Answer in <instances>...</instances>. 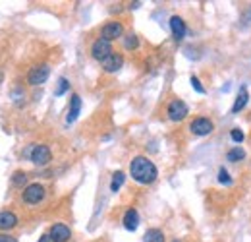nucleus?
<instances>
[{
	"mask_svg": "<svg viewBox=\"0 0 251 242\" xmlns=\"http://www.w3.org/2000/svg\"><path fill=\"white\" fill-rule=\"evenodd\" d=\"M129 175L139 184H151V182L157 180L158 171H157V167H155V163L151 159H147V157H135L131 161V165H129Z\"/></svg>",
	"mask_w": 251,
	"mask_h": 242,
	"instance_id": "f257e3e1",
	"label": "nucleus"
},
{
	"mask_svg": "<svg viewBox=\"0 0 251 242\" xmlns=\"http://www.w3.org/2000/svg\"><path fill=\"white\" fill-rule=\"evenodd\" d=\"M50 76V66L48 64H39V66H33L27 74V81L29 85H43Z\"/></svg>",
	"mask_w": 251,
	"mask_h": 242,
	"instance_id": "f03ea898",
	"label": "nucleus"
},
{
	"mask_svg": "<svg viewBox=\"0 0 251 242\" xmlns=\"http://www.w3.org/2000/svg\"><path fill=\"white\" fill-rule=\"evenodd\" d=\"M110 54H112V45H110V41H107V39L99 37V39L91 45V56H93L95 60L103 62V60H105V58H109Z\"/></svg>",
	"mask_w": 251,
	"mask_h": 242,
	"instance_id": "7ed1b4c3",
	"label": "nucleus"
},
{
	"mask_svg": "<svg viewBox=\"0 0 251 242\" xmlns=\"http://www.w3.org/2000/svg\"><path fill=\"white\" fill-rule=\"evenodd\" d=\"M166 113H168V118H170V120L180 122V120H184V118L188 116V113H189V111H188V105H186L184 101L174 99V101H170V105H168Z\"/></svg>",
	"mask_w": 251,
	"mask_h": 242,
	"instance_id": "20e7f679",
	"label": "nucleus"
},
{
	"mask_svg": "<svg viewBox=\"0 0 251 242\" xmlns=\"http://www.w3.org/2000/svg\"><path fill=\"white\" fill-rule=\"evenodd\" d=\"M29 159H31L35 165H39V167H45V165H48V163H50V159H52V153H50V149H48L47 145H35V147L31 149V155H29Z\"/></svg>",
	"mask_w": 251,
	"mask_h": 242,
	"instance_id": "39448f33",
	"label": "nucleus"
},
{
	"mask_svg": "<svg viewBox=\"0 0 251 242\" xmlns=\"http://www.w3.org/2000/svg\"><path fill=\"white\" fill-rule=\"evenodd\" d=\"M189 130H191V134H195V136H207V134H211V132L215 130V124H213L209 118L199 116V118L191 120Z\"/></svg>",
	"mask_w": 251,
	"mask_h": 242,
	"instance_id": "423d86ee",
	"label": "nucleus"
},
{
	"mask_svg": "<svg viewBox=\"0 0 251 242\" xmlns=\"http://www.w3.org/2000/svg\"><path fill=\"white\" fill-rule=\"evenodd\" d=\"M45 198V186L43 184H29L23 190V202L25 204H39Z\"/></svg>",
	"mask_w": 251,
	"mask_h": 242,
	"instance_id": "0eeeda50",
	"label": "nucleus"
},
{
	"mask_svg": "<svg viewBox=\"0 0 251 242\" xmlns=\"http://www.w3.org/2000/svg\"><path fill=\"white\" fill-rule=\"evenodd\" d=\"M122 35H124V25L120 21H109L101 29V37L107 39V41H114V39H118Z\"/></svg>",
	"mask_w": 251,
	"mask_h": 242,
	"instance_id": "6e6552de",
	"label": "nucleus"
},
{
	"mask_svg": "<svg viewBox=\"0 0 251 242\" xmlns=\"http://www.w3.org/2000/svg\"><path fill=\"white\" fill-rule=\"evenodd\" d=\"M101 64H103V70H105V72L112 74V72H118V70L124 66V58H122V54L112 52V54H110L109 58H105Z\"/></svg>",
	"mask_w": 251,
	"mask_h": 242,
	"instance_id": "1a4fd4ad",
	"label": "nucleus"
},
{
	"mask_svg": "<svg viewBox=\"0 0 251 242\" xmlns=\"http://www.w3.org/2000/svg\"><path fill=\"white\" fill-rule=\"evenodd\" d=\"M48 235L52 237V241L54 242H68L70 241V237H72V231H70L66 225L56 223V225L50 227V233H48Z\"/></svg>",
	"mask_w": 251,
	"mask_h": 242,
	"instance_id": "9d476101",
	"label": "nucleus"
},
{
	"mask_svg": "<svg viewBox=\"0 0 251 242\" xmlns=\"http://www.w3.org/2000/svg\"><path fill=\"white\" fill-rule=\"evenodd\" d=\"M170 29H172V35L176 41H182L186 37V23L180 16H172L170 17Z\"/></svg>",
	"mask_w": 251,
	"mask_h": 242,
	"instance_id": "9b49d317",
	"label": "nucleus"
},
{
	"mask_svg": "<svg viewBox=\"0 0 251 242\" xmlns=\"http://www.w3.org/2000/svg\"><path fill=\"white\" fill-rule=\"evenodd\" d=\"M79 113H81V99H79V95H72V99H70V109H68V116H66V122L68 124H72V122H76V118L79 116Z\"/></svg>",
	"mask_w": 251,
	"mask_h": 242,
	"instance_id": "f8f14e48",
	"label": "nucleus"
},
{
	"mask_svg": "<svg viewBox=\"0 0 251 242\" xmlns=\"http://www.w3.org/2000/svg\"><path fill=\"white\" fill-rule=\"evenodd\" d=\"M122 223H124L126 231L133 233V231L139 227V213H137L135 210H127V211L124 213V219H122Z\"/></svg>",
	"mask_w": 251,
	"mask_h": 242,
	"instance_id": "ddd939ff",
	"label": "nucleus"
},
{
	"mask_svg": "<svg viewBox=\"0 0 251 242\" xmlns=\"http://www.w3.org/2000/svg\"><path fill=\"white\" fill-rule=\"evenodd\" d=\"M17 225V217L12 211H0V231H10Z\"/></svg>",
	"mask_w": 251,
	"mask_h": 242,
	"instance_id": "4468645a",
	"label": "nucleus"
},
{
	"mask_svg": "<svg viewBox=\"0 0 251 242\" xmlns=\"http://www.w3.org/2000/svg\"><path fill=\"white\" fill-rule=\"evenodd\" d=\"M248 99H250V93H248V87H240V91H238V97H236V103H234V107H232V113H240L246 105H248Z\"/></svg>",
	"mask_w": 251,
	"mask_h": 242,
	"instance_id": "2eb2a0df",
	"label": "nucleus"
},
{
	"mask_svg": "<svg viewBox=\"0 0 251 242\" xmlns=\"http://www.w3.org/2000/svg\"><path fill=\"white\" fill-rule=\"evenodd\" d=\"M143 242H164V233L160 229H149L143 237Z\"/></svg>",
	"mask_w": 251,
	"mask_h": 242,
	"instance_id": "dca6fc26",
	"label": "nucleus"
},
{
	"mask_svg": "<svg viewBox=\"0 0 251 242\" xmlns=\"http://www.w3.org/2000/svg\"><path fill=\"white\" fill-rule=\"evenodd\" d=\"M126 180V175L122 171H116L114 175H112V182H110V190L112 192H118L120 188H122V184H124Z\"/></svg>",
	"mask_w": 251,
	"mask_h": 242,
	"instance_id": "f3484780",
	"label": "nucleus"
},
{
	"mask_svg": "<svg viewBox=\"0 0 251 242\" xmlns=\"http://www.w3.org/2000/svg\"><path fill=\"white\" fill-rule=\"evenodd\" d=\"M244 157H246V151H244L242 147H234V149H230V151L226 153V159L232 161V163H238V161H242Z\"/></svg>",
	"mask_w": 251,
	"mask_h": 242,
	"instance_id": "a211bd4d",
	"label": "nucleus"
},
{
	"mask_svg": "<svg viewBox=\"0 0 251 242\" xmlns=\"http://www.w3.org/2000/svg\"><path fill=\"white\" fill-rule=\"evenodd\" d=\"M68 87H70V81H68L66 78H60V80H58V87H56V91H54V93L60 97V95H64V93L68 91Z\"/></svg>",
	"mask_w": 251,
	"mask_h": 242,
	"instance_id": "6ab92c4d",
	"label": "nucleus"
},
{
	"mask_svg": "<svg viewBox=\"0 0 251 242\" xmlns=\"http://www.w3.org/2000/svg\"><path fill=\"white\" fill-rule=\"evenodd\" d=\"M12 182H14V186H23L27 182V175L25 173H16L14 178H12Z\"/></svg>",
	"mask_w": 251,
	"mask_h": 242,
	"instance_id": "aec40b11",
	"label": "nucleus"
},
{
	"mask_svg": "<svg viewBox=\"0 0 251 242\" xmlns=\"http://www.w3.org/2000/svg\"><path fill=\"white\" fill-rule=\"evenodd\" d=\"M219 182L220 184H232V178H230V175H228L226 169H220L219 171Z\"/></svg>",
	"mask_w": 251,
	"mask_h": 242,
	"instance_id": "412c9836",
	"label": "nucleus"
},
{
	"mask_svg": "<svg viewBox=\"0 0 251 242\" xmlns=\"http://www.w3.org/2000/svg\"><path fill=\"white\" fill-rule=\"evenodd\" d=\"M124 45H126V48H135V47H137V37H135L133 33H129V35H126Z\"/></svg>",
	"mask_w": 251,
	"mask_h": 242,
	"instance_id": "4be33fe9",
	"label": "nucleus"
},
{
	"mask_svg": "<svg viewBox=\"0 0 251 242\" xmlns=\"http://www.w3.org/2000/svg\"><path fill=\"white\" fill-rule=\"evenodd\" d=\"M191 85H193V89L197 91V93H205V87L201 85V81H199V78H195V76H191Z\"/></svg>",
	"mask_w": 251,
	"mask_h": 242,
	"instance_id": "5701e85b",
	"label": "nucleus"
},
{
	"mask_svg": "<svg viewBox=\"0 0 251 242\" xmlns=\"http://www.w3.org/2000/svg\"><path fill=\"white\" fill-rule=\"evenodd\" d=\"M230 136H232V140H234V142H238V144H242V142H244V132H242V130H232V134H230Z\"/></svg>",
	"mask_w": 251,
	"mask_h": 242,
	"instance_id": "b1692460",
	"label": "nucleus"
},
{
	"mask_svg": "<svg viewBox=\"0 0 251 242\" xmlns=\"http://www.w3.org/2000/svg\"><path fill=\"white\" fill-rule=\"evenodd\" d=\"M0 242H17L14 237H10V235H4V233H0Z\"/></svg>",
	"mask_w": 251,
	"mask_h": 242,
	"instance_id": "393cba45",
	"label": "nucleus"
},
{
	"mask_svg": "<svg viewBox=\"0 0 251 242\" xmlns=\"http://www.w3.org/2000/svg\"><path fill=\"white\" fill-rule=\"evenodd\" d=\"M37 242H54V241H52V237H50V235H43Z\"/></svg>",
	"mask_w": 251,
	"mask_h": 242,
	"instance_id": "a878e982",
	"label": "nucleus"
},
{
	"mask_svg": "<svg viewBox=\"0 0 251 242\" xmlns=\"http://www.w3.org/2000/svg\"><path fill=\"white\" fill-rule=\"evenodd\" d=\"M0 81H2V74H0Z\"/></svg>",
	"mask_w": 251,
	"mask_h": 242,
	"instance_id": "bb28decb",
	"label": "nucleus"
},
{
	"mask_svg": "<svg viewBox=\"0 0 251 242\" xmlns=\"http://www.w3.org/2000/svg\"><path fill=\"white\" fill-rule=\"evenodd\" d=\"M174 242H180V241H174Z\"/></svg>",
	"mask_w": 251,
	"mask_h": 242,
	"instance_id": "cd10ccee",
	"label": "nucleus"
}]
</instances>
